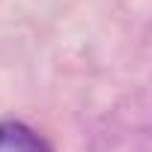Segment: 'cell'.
Returning a JSON list of instances; mask_svg holds the SVG:
<instances>
[{
  "mask_svg": "<svg viewBox=\"0 0 152 152\" xmlns=\"http://www.w3.org/2000/svg\"><path fill=\"white\" fill-rule=\"evenodd\" d=\"M0 152H51V146L21 122H0Z\"/></svg>",
  "mask_w": 152,
  "mask_h": 152,
  "instance_id": "6da1fadb",
  "label": "cell"
}]
</instances>
